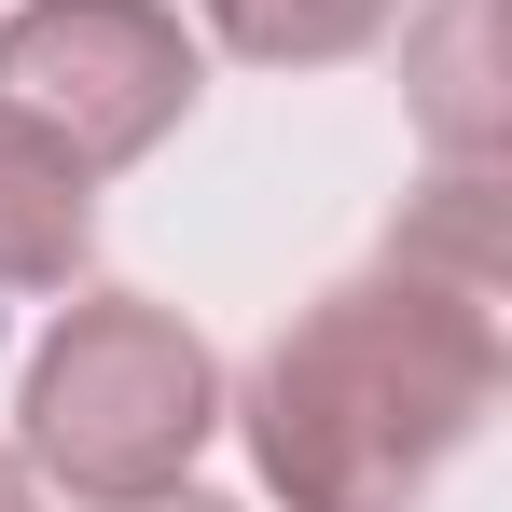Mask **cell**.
Returning <instances> with one entry per match:
<instances>
[{
  "mask_svg": "<svg viewBox=\"0 0 512 512\" xmlns=\"http://www.w3.org/2000/svg\"><path fill=\"white\" fill-rule=\"evenodd\" d=\"M208 97V42L167 0H0V111L42 125L84 180L167 153Z\"/></svg>",
  "mask_w": 512,
  "mask_h": 512,
  "instance_id": "3957f363",
  "label": "cell"
},
{
  "mask_svg": "<svg viewBox=\"0 0 512 512\" xmlns=\"http://www.w3.org/2000/svg\"><path fill=\"white\" fill-rule=\"evenodd\" d=\"M208 429H222V360L153 291H70L56 333L28 346V388H14V457L70 512L180 499Z\"/></svg>",
  "mask_w": 512,
  "mask_h": 512,
  "instance_id": "7a4b0ae2",
  "label": "cell"
},
{
  "mask_svg": "<svg viewBox=\"0 0 512 512\" xmlns=\"http://www.w3.org/2000/svg\"><path fill=\"white\" fill-rule=\"evenodd\" d=\"M28 499H42V485H28V457L0 443V512H28Z\"/></svg>",
  "mask_w": 512,
  "mask_h": 512,
  "instance_id": "52a82bcc",
  "label": "cell"
},
{
  "mask_svg": "<svg viewBox=\"0 0 512 512\" xmlns=\"http://www.w3.org/2000/svg\"><path fill=\"white\" fill-rule=\"evenodd\" d=\"M139 512H222V499H194V485H180V499H139Z\"/></svg>",
  "mask_w": 512,
  "mask_h": 512,
  "instance_id": "ba28073f",
  "label": "cell"
},
{
  "mask_svg": "<svg viewBox=\"0 0 512 512\" xmlns=\"http://www.w3.org/2000/svg\"><path fill=\"white\" fill-rule=\"evenodd\" d=\"M194 28L250 70H346L402 28V0H194Z\"/></svg>",
  "mask_w": 512,
  "mask_h": 512,
  "instance_id": "8992f818",
  "label": "cell"
},
{
  "mask_svg": "<svg viewBox=\"0 0 512 512\" xmlns=\"http://www.w3.org/2000/svg\"><path fill=\"white\" fill-rule=\"evenodd\" d=\"M402 84H416V125L443 167H499L512 97H499V0H443L429 28H402Z\"/></svg>",
  "mask_w": 512,
  "mask_h": 512,
  "instance_id": "277c9868",
  "label": "cell"
},
{
  "mask_svg": "<svg viewBox=\"0 0 512 512\" xmlns=\"http://www.w3.org/2000/svg\"><path fill=\"white\" fill-rule=\"evenodd\" d=\"M222 416L250 429L277 512H416L499 416V319L416 263L333 277L250 360V388H222Z\"/></svg>",
  "mask_w": 512,
  "mask_h": 512,
  "instance_id": "6da1fadb",
  "label": "cell"
},
{
  "mask_svg": "<svg viewBox=\"0 0 512 512\" xmlns=\"http://www.w3.org/2000/svg\"><path fill=\"white\" fill-rule=\"evenodd\" d=\"M97 263V180L0 111V291H70Z\"/></svg>",
  "mask_w": 512,
  "mask_h": 512,
  "instance_id": "5b68a950",
  "label": "cell"
}]
</instances>
